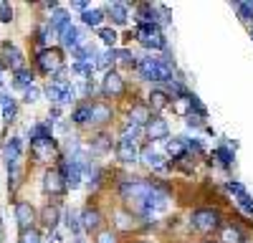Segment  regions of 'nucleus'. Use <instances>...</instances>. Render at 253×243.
<instances>
[{
	"mask_svg": "<svg viewBox=\"0 0 253 243\" xmlns=\"http://www.w3.org/2000/svg\"><path fill=\"white\" fill-rule=\"evenodd\" d=\"M155 182H150V180H124L122 182V198L129 202V205H134L139 213L144 210V202H147V198H150L152 193H155Z\"/></svg>",
	"mask_w": 253,
	"mask_h": 243,
	"instance_id": "obj_1",
	"label": "nucleus"
},
{
	"mask_svg": "<svg viewBox=\"0 0 253 243\" xmlns=\"http://www.w3.org/2000/svg\"><path fill=\"white\" fill-rule=\"evenodd\" d=\"M137 69L147 81H170L172 79V71L167 66V61H160V58H144L137 64Z\"/></svg>",
	"mask_w": 253,
	"mask_h": 243,
	"instance_id": "obj_2",
	"label": "nucleus"
},
{
	"mask_svg": "<svg viewBox=\"0 0 253 243\" xmlns=\"http://www.w3.org/2000/svg\"><path fill=\"white\" fill-rule=\"evenodd\" d=\"M36 61H38V69L43 74H58L63 69V56L58 48H43Z\"/></svg>",
	"mask_w": 253,
	"mask_h": 243,
	"instance_id": "obj_3",
	"label": "nucleus"
},
{
	"mask_svg": "<svg viewBox=\"0 0 253 243\" xmlns=\"http://www.w3.org/2000/svg\"><path fill=\"white\" fill-rule=\"evenodd\" d=\"M193 226H195L198 231H203V233L215 231V228H220V215H218V210L200 208V210L193 213Z\"/></svg>",
	"mask_w": 253,
	"mask_h": 243,
	"instance_id": "obj_4",
	"label": "nucleus"
},
{
	"mask_svg": "<svg viewBox=\"0 0 253 243\" xmlns=\"http://www.w3.org/2000/svg\"><path fill=\"white\" fill-rule=\"evenodd\" d=\"M137 38L147 48H165V36H162L160 26H139L137 28Z\"/></svg>",
	"mask_w": 253,
	"mask_h": 243,
	"instance_id": "obj_5",
	"label": "nucleus"
},
{
	"mask_svg": "<svg viewBox=\"0 0 253 243\" xmlns=\"http://www.w3.org/2000/svg\"><path fill=\"white\" fill-rule=\"evenodd\" d=\"M15 220H18V228H20V231H31V228H33L36 210H33L31 202H26V200L15 202Z\"/></svg>",
	"mask_w": 253,
	"mask_h": 243,
	"instance_id": "obj_6",
	"label": "nucleus"
},
{
	"mask_svg": "<svg viewBox=\"0 0 253 243\" xmlns=\"http://www.w3.org/2000/svg\"><path fill=\"white\" fill-rule=\"evenodd\" d=\"M43 190H46L48 195H53V198H58V195L66 193V180H63V175H61L58 170H48V172L43 175Z\"/></svg>",
	"mask_w": 253,
	"mask_h": 243,
	"instance_id": "obj_7",
	"label": "nucleus"
},
{
	"mask_svg": "<svg viewBox=\"0 0 253 243\" xmlns=\"http://www.w3.org/2000/svg\"><path fill=\"white\" fill-rule=\"evenodd\" d=\"M101 89H104V94H107V96H122L124 94V79L117 71H109L107 76H104Z\"/></svg>",
	"mask_w": 253,
	"mask_h": 243,
	"instance_id": "obj_8",
	"label": "nucleus"
},
{
	"mask_svg": "<svg viewBox=\"0 0 253 243\" xmlns=\"http://www.w3.org/2000/svg\"><path fill=\"white\" fill-rule=\"evenodd\" d=\"M31 152L38 157V160H51V155L56 152V142L53 139H33L31 142Z\"/></svg>",
	"mask_w": 253,
	"mask_h": 243,
	"instance_id": "obj_9",
	"label": "nucleus"
},
{
	"mask_svg": "<svg viewBox=\"0 0 253 243\" xmlns=\"http://www.w3.org/2000/svg\"><path fill=\"white\" fill-rule=\"evenodd\" d=\"M137 145L134 142H129V139H122L119 145H117V157H119V162H124V165H132V162L137 160Z\"/></svg>",
	"mask_w": 253,
	"mask_h": 243,
	"instance_id": "obj_10",
	"label": "nucleus"
},
{
	"mask_svg": "<svg viewBox=\"0 0 253 243\" xmlns=\"http://www.w3.org/2000/svg\"><path fill=\"white\" fill-rule=\"evenodd\" d=\"M3 64L13 66L15 71H20L23 69V53H20L13 43H3Z\"/></svg>",
	"mask_w": 253,
	"mask_h": 243,
	"instance_id": "obj_11",
	"label": "nucleus"
},
{
	"mask_svg": "<svg viewBox=\"0 0 253 243\" xmlns=\"http://www.w3.org/2000/svg\"><path fill=\"white\" fill-rule=\"evenodd\" d=\"M144 127H147V137H150L152 142H155V139H165V137H167V132H170V129H167V122H165V119H160V117L150 119Z\"/></svg>",
	"mask_w": 253,
	"mask_h": 243,
	"instance_id": "obj_12",
	"label": "nucleus"
},
{
	"mask_svg": "<svg viewBox=\"0 0 253 243\" xmlns=\"http://www.w3.org/2000/svg\"><path fill=\"white\" fill-rule=\"evenodd\" d=\"M228 190L236 195L238 205H241L246 213H253V200H251V195L246 193V188H243V185H238V182H228Z\"/></svg>",
	"mask_w": 253,
	"mask_h": 243,
	"instance_id": "obj_13",
	"label": "nucleus"
},
{
	"mask_svg": "<svg viewBox=\"0 0 253 243\" xmlns=\"http://www.w3.org/2000/svg\"><path fill=\"white\" fill-rule=\"evenodd\" d=\"M91 107V124H107L112 119V107L104 104V101H96V104H89Z\"/></svg>",
	"mask_w": 253,
	"mask_h": 243,
	"instance_id": "obj_14",
	"label": "nucleus"
},
{
	"mask_svg": "<svg viewBox=\"0 0 253 243\" xmlns=\"http://www.w3.org/2000/svg\"><path fill=\"white\" fill-rule=\"evenodd\" d=\"M81 40H84V38H81V33H79V28H76V26H71V23H69L66 28H63V31H61V43H63V46H66V48H71V51L81 46Z\"/></svg>",
	"mask_w": 253,
	"mask_h": 243,
	"instance_id": "obj_15",
	"label": "nucleus"
},
{
	"mask_svg": "<svg viewBox=\"0 0 253 243\" xmlns=\"http://www.w3.org/2000/svg\"><path fill=\"white\" fill-rule=\"evenodd\" d=\"M152 119V112H150V107L147 104H134L132 107V112H129V122H134V124H147V122Z\"/></svg>",
	"mask_w": 253,
	"mask_h": 243,
	"instance_id": "obj_16",
	"label": "nucleus"
},
{
	"mask_svg": "<svg viewBox=\"0 0 253 243\" xmlns=\"http://www.w3.org/2000/svg\"><path fill=\"white\" fill-rule=\"evenodd\" d=\"M101 226V213L99 210H91L86 208L81 213V228H86V231H96Z\"/></svg>",
	"mask_w": 253,
	"mask_h": 243,
	"instance_id": "obj_17",
	"label": "nucleus"
},
{
	"mask_svg": "<svg viewBox=\"0 0 253 243\" xmlns=\"http://www.w3.org/2000/svg\"><path fill=\"white\" fill-rule=\"evenodd\" d=\"M220 243H243V233H241V228L230 226V223L220 226Z\"/></svg>",
	"mask_w": 253,
	"mask_h": 243,
	"instance_id": "obj_18",
	"label": "nucleus"
},
{
	"mask_svg": "<svg viewBox=\"0 0 253 243\" xmlns=\"http://www.w3.org/2000/svg\"><path fill=\"white\" fill-rule=\"evenodd\" d=\"M41 220H43V226H46L48 231H53V228L58 226V208L48 202V205L41 210Z\"/></svg>",
	"mask_w": 253,
	"mask_h": 243,
	"instance_id": "obj_19",
	"label": "nucleus"
},
{
	"mask_svg": "<svg viewBox=\"0 0 253 243\" xmlns=\"http://www.w3.org/2000/svg\"><path fill=\"white\" fill-rule=\"evenodd\" d=\"M107 13L112 15L114 23H119V26L126 23V5H124V3H109V5H107Z\"/></svg>",
	"mask_w": 253,
	"mask_h": 243,
	"instance_id": "obj_20",
	"label": "nucleus"
},
{
	"mask_svg": "<svg viewBox=\"0 0 253 243\" xmlns=\"http://www.w3.org/2000/svg\"><path fill=\"white\" fill-rule=\"evenodd\" d=\"M167 104H170V96H167L165 91L155 89V91L150 94V109H155V112H162Z\"/></svg>",
	"mask_w": 253,
	"mask_h": 243,
	"instance_id": "obj_21",
	"label": "nucleus"
},
{
	"mask_svg": "<svg viewBox=\"0 0 253 243\" xmlns=\"http://www.w3.org/2000/svg\"><path fill=\"white\" fill-rule=\"evenodd\" d=\"M109 150H112V139L107 134H96L91 139V152L94 155H104V152H109Z\"/></svg>",
	"mask_w": 253,
	"mask_h": 243,
	"instance_id": "obj_22",
	"label": "nucleus"
},
{
	"mask_svg": "<svg viewBox=\"0 0 253 243\" xmlns=\"http://www.w3.org/2000/svg\"><path fill=\"white\" fill-rule=\"evenodd\" d=\"M20 152H23V142H20L18 137H13L8 145H5V157H8V162H18Z\"/></svg>",
	"mask_w": 253,
	"mask_h": 243,
	"instance_id": "obj_23",
	"label": "nucleus"
},
{
	"mask_svg": "<svg viewBox=\"0 0 253 243\" xmlns=\"http://www.w3.org/2000/svg\"><path fill=\"white\" fill-rule=\"evenodd\" d=\"M172 109L177 114H193V96H177V99H172Z\"/></svg>",
	"mask_w": 253,
	"mask_h": 243,
	"instance_id": "obj_24",
	"label": "nucleus"
},
{
	"mask_svg": "<svg viewBox=\"0 0 253 243\" xmlns=\"http://www.w3.org/2000/svg\"><path fill=\"white\" fill-rule=\"evenodd\" d=\"M76 124H91V107L89 104H81V107H76V112H74V117H71Z\"/></svg>",
	"mask_w": 253,
	"mask_h": 243,
	"instance_id": "obj_25",
	"label": "nucleus"
},
{
	"mask_svg": "<svg viewBox=\"0 0 253 243\" xmlns=\"http://www.w3.org/2000/svg\"><path fill=\"white\" fill-rule=\"evenodd\" d=\"M142 160L147 162L150 167H155V170H165V165H162V157L152 150V147H147V150H142Z\"/></svg>",
	"mask_w": 253,
	"mask_h": 243,
	"instance_id": "obj_26",
	"label": "nucleus"
},
{
	"mask_svg": "<svg viewBox=\"0 0 253 243\" xmlns=\"http://www.w3.org/2000/svg\"><path fill=\"white\" fill-rule=\"evenodd\" d=\"M81 20L86 26H99L101 20H104V10H99V8H86L84 10V15H81Z\"/></svg>",
	"mask_w": 253,
	"mask_h": 243,
	"instance_id": "obj_27",
	"label": "nucleus"
},
{
	"mask_svg": "<svg viewBox=\"0 0 253 243\" xmlns=\"http://www.w3.org/2000/svg\"><path fill=\"white\" fill-rule=\"evenodd\" d=\"M0 104H3V117H5V122H10L13 117H15V101H13V96L10 94H0Z\"/></svg>",
	"mask_w": 253,
	"mask_h": 243,
	"instance_id": "obj_28",
	"label": "nucleus"
},
{
	"mask_svg": "<svg viewBox=\"0 0 253 243\" xmlns=\"http://www.w3.org/2000/svg\"><path fill=\"white\" fill-rule=\"evenodd\" d=\"M66 26H69V13L61 10V8H56V13H53V18H51V28L61 33Z\"/></svg>",
	"mask_w": 253,
	"mask_h": 243,
	"instance_id": "obj_29",
	"label": "nucleus"
},
{
	"mask_svg": "<svg viewBox=\"0 0 253 243\" xmlns=\"http://www.w3.org/2000/svg\"><path fill=\"white\" fill-rule=\"evenodd\" d=\"M13 84H15L18 89H31V86H33V74L26 71V69L15 71V81H13Z\"/></svg>",
	"mask_w": 253,
	"mask_h": 243,
	"instance_id": "obj_30",
	"label": "nucleus"
},
{
	"mask_svg": "<svg viewBox=\"0 0 253 243\" xmlns=\"http://www.w3.org/2000/svg\"><path fill=\"white\" fill-rule=\"evenodd\" d=\"M139 132H142V127H139V124H134V122H124V127H122V139L134 142V139L139 137Z\"/></svg>",
	"mask_w": 253,
	"mask_h": 243,
	"instance_id": "obj_31",
	"label": "nucleus"
},
{
	"mask_svg": "<svg viewBox=\"0 0 253 243\" xmlns=\"http://www.w3.org/2000/svg\"><path fill=\"white\" fill-rule=\"evenodd\" d=\"M167 152H170V157H182V155H185V139L167 142Z\"/></svg>",
	"mask_w": 253,
	"mask_h": 243,
	"instance_id": "obj_32",
	"label": "nucleus"
},
{
	"mask_svg": "<svg viewBox=\"0 0 253 243\" xmlns=\"http://www.w3.org/2000/svg\"><path fill=\"white\" fill-rule=\"evenodd\" d=\"M33 139H51V127L48 124H38L31 129V142Z\"/></svg>",
	"mask_w": 253,
	"mask_h": 243,
	"instance_id": "obj_33",
	"label": "nucleus"
},
{
	"mask_svg": "<svg viewBox=\"0 0 253 243\" xmlns=\"http://www.w3.org/2000/svg\"><path fill=\"white\" fill-rule=\"evenodd\" d=\"M94 69H96V66L91 64V61H76V64H74V71L81 74V76H91Z\"/></svg>",
	"mask_w": 253,
	"mask_h": 243,
	"instance_id": "obj_34",
	"label": "nucleus"
},
{
	"mask_svg": "<svg viewBox=\"0 0 253 243\" xmlns=\"http://www.w3.org/2000/svg\"><path fill=\"white\" fill-rule=\"evenodd\" d=\"M66 226L71 228V233H79V231H81V218H79L76 210H69V213H66Z\"/></svg>",
	"mask_w": 253,
	"mask_h": 243,
	"instance_id": "obj_35",
	"label": "nucleus"
},
{
	"mask_svg": "<svg viewBox=\"0 0 253 243\" xmlns=\"http://www.w3.org/2000/svg\"><path fill=\"white\" fill-rule=\"evenodd\" d=\"M18 243H43L41 241V236H38V231H20V241Z\"/></svg>",
	"mask_w": 253,
	"mask_h": 243,
	"instance_id": "obj_36",
	"label": "nucleus"
},
{
	"mask_svg": "<svg viewBox=\"0 0 253 243\" xmlns=\"http://www.w3.org/2000/svg\"><path fill=\"white\" fill-rule=\"evenodd\" d=\"M215 157L220 160V165L223 167H230V165H233V155H230L225 147H220V150H215Z\"/></svg>",
	"mask_w": 253,
	"mask_h": 243,
	"instance_id": "obj_37",
	"label": "nucleus"
},
{
	"mask_svg": "<svg viewBox=\"0 0 253 243\" xmlns=\"http://www.w3.org/2000/svg\"><path fill=\"white\" fill-rule=\"evenodd\" d=\"M99 36L104 38V43H109V46L117 43V33H114L112 28H99Z\"/></svg>",
	"mask_w": 253,
	"mask_h": 243,
	"instance_id": "obj_38",
	"label": "nucleus"
},
{
	"mask_svg": "<svg viewBox=\"0 0 253 243\" xmlns=\"http://www.w3.org/2000/svg\"><path fill=\"white\" fill-rule=\"evenodd\" d=\"M112 56L119 58L122 64H126V66H132V64H134V56H132L129 51H112Z\"/></svg>",
	"mask_w": 253,
	"mask_h": 243,
	"instance_id": "obj_39",
	"label": "nucleus"
},
{
	"mask_svg": "<svg viewBox=\"0 0 253 243\" xmlns=\"http://www.w3.org/2000/svg\"><path fill=\"white\" fill-rule=\"evenodd\" d=\"M238 10H241V18H243V20H253V0L238 5Z\"/></svg>",
	"mask_w": 253,
	"mask_h": 243,
	"instance_id": "obj_40",
	"label": "nucleus"
},
{
	"mask_svg": "<svg viewBox=\"0 0 253 243\" xmlns=\"http://www.w3.org/2000/svg\"><path fill=\"white\" fill-rule=\"evenodd\" d=\"M0 20H3V23H10V20H13V8L8 3L0 5Z\"/></svg>",
	"mask_w": 253,
	"mask_h": 243,
	"instance_id": "obj_41",
	"label": "nucleus"
},
{
	"mask_svg": "<svg viewBox=\"0 0 253 243\" xmlns=\"http://www.w3.org/2000/svg\"><path fill=\"white\" fill-rule=\"evenodd\" d=\"M96 243H117V236H114L112 231H101V233L96 236Z\"/></svg>",
	"mask_w": 253,
	"mask_h": 243,
	"instance_id": "obj_42",
	"label": "nucleus"
},
{
	"mask_svg": "<svg viewBox=\"0 0 253 243\" xmlns=\"http://www.w3.org/2000/svg\"><path fill=\"white\" fill-rule=\"evenodd\" d=\"M38 96H41V91H38L36 86L26 89V101H38Z\"/></svg>",
	"mask_w": 253,
	"mask_h": 243,
	"instance_id": "obj_43",
	"label": "nucleus"
},
{
	"mask_svg": "<svg viewBox=\"0 0 253 243\" xmlns=\"http://www.w3.org/2000/svg\"><path fill=\"white\" fill-rule=\"evenodd\" d=\"M114 218H117V220H119V228H129V218H126V215H124V213H117V215H114Z\"/></svg>",
	"mask_w": 253,
	"mask_h": 243,
	"instance_id": "obj_44",
	"label": "nucleus"
},
{
	"mask_svg": "<svg viewBox=\"0 0 253 243\" xmlns=\"http://www.w3.org/2000/svg\"><path fill=\"white\" fill-rule=\"evenodd\" d=\"M205 243H213V241H205Z\"/></svg>",
	"mask_w": 253,
	"mask_h": 243,
	"instance_id": "obj_45",
	"label": "nucleus"
},
{
	"mask_svg": "<svg viewBox=\"0 0 253 243\" xmlns=\"http://www.w3.org/2000/svg\"><path fill=\"white\" fill-rule=\"evenodd\" d=\"M251 36H253V28H251Z\"/></svg>",
	"mask_w": 253,
	"mask_h": 243,
	"instance_id": "obj_46",
	"label": "nucleus"
},
{
	"mask_svg": "<svg viewBox=\"0 0 253 243\" xmlns=\"http://www.w3.org/2000/svg\"><path fill=\"white\" fill-rule=\"evenodd\" d=\"M243 243H246V241H243Z\"/></svg>",
	"mask_w": 253,
	"mask_h": 243,
	"instance_id": "obj_47",
	"label": "nucleus"
}]
</instances>
